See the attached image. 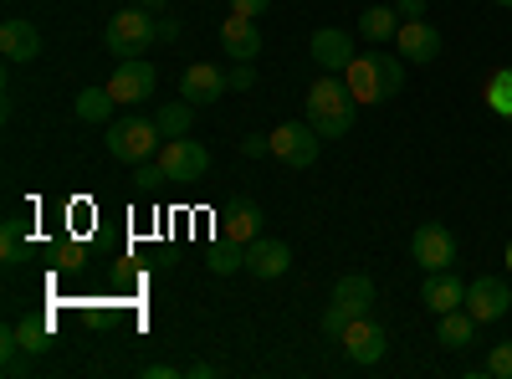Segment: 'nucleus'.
<instances>
[{"instance_id":"1","label":"nucleus","mask_w":512,"mask_h":379,"mask_svg":"<svg viewBox=\"0 0 512 379\" xmlns=\"http://www.w3.org/2000/svg\"><path fill=\"white\" fill-rule=\"evenodd\" d=\"M344 82H349V93H354L364 108H374V103H384V98H400L405 67H400V57L369 52V57H354V62L344 67Z\"/></svg>"},{"instance_id":"2","label":"nucleus","mask_w":512,"mask_h":379,"mask_svg":"<svg viewBox=\"0 0 512 379\" xmlns=\"http://www.w3.org/2000/svg\"><path fill=\"white\" fill-rule=\"evenodd\" d=\"M354 93H349V82H338L333 72L318 77L313 88H308V123L323 134V139H344L354 129Z\"/></svg>"},{"instance_id":"3","label":"nucleus","mask_w":512,"mask_h":379,"mask_svg":"<svg viewBox=\"0 0 512 379\" xmlns=\"http://www.w3.org/2000/svg\"><path fill=\"white\" fill-rule=\"evenodd\" d=\"M154 36H159V21H154V11H144V6L118 11V16L108 21V31H103V41H108L113 57H144Z\"/></svg>"},{"instance_id":"4","label":"nucleus","mask_w":512,"mask_h":379,"mask_svg":"<svg viewBox=\"0 0 512 379\" xmlns=\"http://www.w3.org/2000/svg\"><path fill=\"white\" fill-rule=\"evenodd\" d=\"M272 139V154L287 164V170H308V164L318 159V149H323V134L313 129V123L303 118V123H282L277 134H267Z\"/></svg>"},{"instance_id":"5","label":"nucleus","mask_w":512,"mask_h":379,"mask_svg":"<svg viewBox=\"0 0 512 379\" xmlns=\"http://www.w3.org/2000/svg\"><path fill=\"white\" fill-rule=\"evenodd\" d=\"M159 164H164L169 185H195V180L210 170V149H205V144H195L190 134H185V139H164Z\"/></svg>"},{"instance_id":"6","label":"nucleus","mask_w":512,"mask_h":379,"mask_svg":"<svg viewBox=\"0 0 512 379\" xmlns=\"http://www.w3.org/2000/svg\"><path fill=\"white\" fill-rule=\"evenodd\" d=\"M154 139H159L154 118H118L108 129V154L123 159V164H144L154 154Z\"/></svg>"},{"instance_id":"7","label":"nucleus","mask_w":512,"mask_h":379,"mask_svg":"<svg viewBox=\"0 0 512 379\" xmlns=\"http://www.w3.org/2000/svg\"><path fill=\"white\" fill-rule=\"evenodd\" d=\"M154 82H159V72L144 62V57H123L118 67H113V82H108V93L118 98V103H144V98H154Z\"/></svg>"},{"instance_id":"8","label":"nucleus","mask_w":512,"mask_h":379,"mask_svg":"<svg viewBox=\"0 0 512 379\" xmlns=\"http://www.w3.org/2000/svg\"><path fill=\"white\" fill-rule=\"evenodd\" d=\"M507 308H512V287L502 277H477L466 287V313L477 323H497V318H507Z\"/></svg>"},{"instance_id":"9","label":"nucleus","mask_w":512,"mask_h":379,"mask_svg":"<svg viewBox=\"0 0 512 379\" xmlns=\"http://www.w3.org/2000/svg\"><path fill=\"white\" fill-rule=\"evenodd\" d=\"M226 93H231V72L216 67V62H195V67H185V77H180V98H190L195 108H200V103H216V98H226Z\"/></svg>"},{"instance_id":"10","label":"nucleus","mask_w":512,"mask_h":379,"mask_svg":"<svg viewBox=\"0 0 512 379\" xmlns=\"http://www.w3.org/2000/svg\"><path fill=\"white\" fill-rule=\"evenodd\" d=\"M410 257H415L425 272H441V267L456 262V236H451L446 226H415V236H410Z\"/></svg>"},{"instance_id":"11","label":"nucleus","mask_w":512,"mask_h":379,"mask_svg":"<svg viewBox=\"0 0 512 379\" xmlns=\"http://www.w3.org/2000/svg\"><path fill=\"white\" fill-rule=\"evenodd\" d=\"M384 349H390V333H384V323H374L369 313L344 328V354H349L354 364H379Z\"/></svg>"},{"instance_id":"12","label":"nucleus","mask_w":512,"mask_h":379,"mask_svg":"<svg viewBox=\"0 0 512 379\" xmlns=\"http://www.w3.org/2000/svg\"><path fill=\"white\" fill-rule=\"evenodd\" d=\"M420 303L431 313H451V308H466V282L441 267V272H425V287H420Z\"/></svg>"},{"instance_id":"13","label":"nucleus","mask_w":512,"mask_h":379,"mask_svg":"<svg viewBox=\"0 0 512 379\" xmlns=\"http://www.w3.org/2000/svg\"><path fill=\"white\" fill-rule=\"evenodd\" d=\"M221 236L226 241H241V246H251L256 236H262V205L256 200H231L226 210H221Z\"/></svg>"},{"instance_id":"14","label":"nucleus","mask_w":512,"mask_h":379,"mask_svg":"<svg viewBox=\"0 0 512 379\" xmlns=\"http://www.w3.org/2000/svg\"><path fill=\"white\" fill-rule=\"evenodd\" d=\"M287 267H292V251H287V241H267V236H256V241L246 246V272H251V277L272 282V277H282Z\"/></svg>"},{"instance_id":"15","label":"nucleus","mask_w":512,"mask_h":379,"mask_svg":"<svg viewBox=\"0 0 512 379\" xmlns=\"http://www.w3.org/2000/svg\"><path fill=\"white\" fill-rule=\"evenodd\" d=\"M313 62H318L323 72H344V67L354 62V36L338 31V26L313 31Z\"/></svg>"},{"instance_id":"16","label":"nucleus","mask_w":512,"mask_h":379,"mask_svg":"<svg viewBox=\"0 0 512 379\" xmlns=\"http://www.w3.org/2000/svg\"><path fill=\"white\" fill-rule=\"evenodd\" d=\"M0 52H6V62H31V57H41V31H36L26 16H11L6 26H0Z\"/></svg>"},{"instance_id":"17","label":"nucleus","mask_w":512,"mask_h":379,"mask_svg":"<svg viewBox=\"0 0 512 379\" xmlns=\"http://www.w3.org/2000/svg\"><path fill=\"white\" fill-rule=\"evenodd\" d=\"M221 47H226V57H236V62H251L256 52H262V31H256V21L251 16H226V26H221Z\"/></svg>"},{"instance_id":"18","label":"nucleus","mask_w":512,"mask_h":379,"mask_svg":"<svg viewBox=\"0 0 512 379\" xmlns=\"http://www.w3.org/2000/svg\"><path fill=\"white\" fill-rule=\"evenodd\" d=\"M395 36H400V57H410V62H436L441 57V31L431 21H405Z\"/></svg>"},{"instance_id":"19","label":"nucleus","mask_w":512,"mask_h":379,"mask_svg":"<svg viewBox=\"0 0 512 379\" xmlns=\"http://www.w3.org/2000/svg\"><path fill=\"white\" fill-rule=\"evenodd\" d=\"M333 308H344L349 318H364V313L374 308V277H364V272L338 277V282H333Z\"/></svg>"},{"instance_id":"20","label":"nucleus","mask_w":512,"mask_h":379,"mask_svg":"<svg viewBox=\"0 0 512 379\" xmlns=\"http://www.w3.org/2000/svg\"><path fill=\"white\" fill-rule=\"evenodd\" d=\"M477 318L466 313V308H451V313H436V344L441 349H472V339H477Z\"/></svg>"},{"instance_id":"21","label":"nucleus","mask_w":512,"mask_h":379,"mask_svg":"<svg viewBox=\"0 0 512 379\" xmlns=\"http://www.w3.org/2000/svg\"><path fill=\"white\" fill-rule=\"evenodd\" d=\"M190 123H195V103H190V98H180V103H159V108H154V129H159V139H185V134H190Z\"/></svg>"},{"instance_id":"22","label":"nucleus","mask_w":512,"mask_h":379,"mask_svg":"<svg viewBox=\"0 0 512 379\" xmlns=\"http://www.w3.org/2000/svg\"><path fill=\"white\" fill-rule=\"evenodd\" d=\"M113 103H118V98H113L108 88H82V93L72 98V108H77L82 123H108V118H113Z\"/></svg>"},{"instance_id":"23","label":"nucleus","mask_w":512,"mask_h":379,"mask_svg":"<svg viewBox=\"0 0 512 379\" xmlns=\"http://www.w3.org/2000/svg\"><path fill=\"white\" fill-rule=\"evenodd\" d=\"M205 267L216 272V277H231V272H241V267H246V246H241V241H226V236H221L216 246L205 251Z\"/></svg>"},{"instance_id":"24","label":"nucleus","mask_w":512,"mask_h":379,"mask_svg":"<svg viewBox=\"0 0 512 379\" xmlns=\"http://www.w3.org/2000/svg\"><path fill=\"white\" fill-rule=\"evenodd\" d=\"M395 16H400V11H390V6H369V11H359V36H364V41H390V36L400 31Z\"/></svg>"},{"instance_id":"25","label":"nucleus","mask_w":512,"mask_h":379,"mask_svg":"<svg viewBox=\"0 0 512 379\" xmlns=\"http://www.w3.org/2000/svg\"><path fill=\"white\" fill-rule=\"evenodd\" d=\"M16 339H21V349L36 359V354H47L52 349V318H21L16 323Z\"/></svg>"},{"instance_id":"26","label":"nucleus","mask_w":512,"mask_h":379,"mask_svg":"<svg viewBox=\"0 0 512 379\" xmlns=\"http://www.w3.org/2000/svg\"><path fill=\"white\" fill-rule=\"evenodd\" d=\"M487 108L492 113H512V67H497L492 77H487Z\"/></svg>"},{"instance_id":"27","label":"nucleus","mask_w":512,"mask_h":379,"mask_svg":"<svg viewBox=\"0 0 512 379\" xmlns=\"http://www.w3.org/2000/svg\"><path fill=\"white\" fill-rule=\"evenodd\" d=\"M0 257H6V272H16L21 262H26V226L11 216L6 221V241H0Z\"/></svg>"},{"instance_id":"28","label":"nucleus","mask_w":512,"mask_h":379,"mask_svg":"<svg viewBox=\"0 0 512 379\" xmlns=\"http://www.w3.org/2000/svg\"><path fill=\"white\" fill-rule=\"evenodd\" d=\"M482 374H487V379H512V339H502V344H492V354H487V364H482Z\"/></svg>"},{"instance_id":"29","label":"nucleus","mask_w":512,"mask_h":379,"mask_svg":"<svg viewBox=\"0 0 512 379\" xmlns=\"http://www.w3.org/2000/svg\"><path fill=\"white\" fill-rule=\"evenodd\" d=\"M349 323H354V318H349L344 308H333V303H328V313H323V323H318V328L328 333V339H344V328H349Z\"/></svg>"},{"instance_id":"30","label":"nucleus","mask_w":512,"mask_h":379,"mask_svg":"<svg viewBox=\"0 0 512 379\" xmlns=\"http://www.w3.org/2000/svg\"><path fill=\"white\" fill-rule=\"evenodd\" d=\"M134 180H139L144 190H154V185H169V175H164V164H149V159H144V164H134Z\"/></svg>"},{"instance_id":"31","label":"nucleus","mask_w":512,"mask_h":379,"mask_svg":"<svg viewBox=\"0 0 512 379\" xmlns=\"http://www.w3.org/2000/svg\"><path fill=\"white\" fill-rule=\"evenodd\" d=\"M231 88H236V93L256 88V72H251V62H236V67H231Z\"/></svg>"},{"instance_id":"32","label":"nucleus","mask_w":512,"mask_h":379,"mask_svg":"<svg viewBox=\"0 0 512 379\" xmlns=\"http://www.w3.org/2000/svg\"><path fill=\"white\" fill-rule=\"evenodd\" d=\"M241 154H246V159H262V154H272V139H262V134H246V139H241Z\"/></svg>"},{"instance_id":"33","label":"nucleus","mask_w":512,"mask_h":379,"mask_svg":"<svg viewBox=\"0 0 512 379\" xmlns=\"http://www.w3.org/2000/svg\"><path fill=\"white\" fill-rule=\"evenodd\" d=\"M267 6H272V0H231V11H236V16H251V21L267 16Z\"/></svg>"},{"instance_id":"34","label":"nucleus","mask_w":512,"mask_h":379,"mask_svg":"<svg viewBox=\"0 0 512 379\" xmlns=\"http://www.w3.org/2000/svg\"><path fill=\"white\" fill-rule=\"evenodd\" d=\"M175 374H185V369H175V364H149L144 369V379H175Z\"/></svg>"},{"instance_id":"35","label":"nucleus","mask_w":512,"mask_h":379,"mask_svg":"<svg viewBox=\"0 0 512 379\" xmlns=\"http://www.w3.org/2000/svg\"><path fill=\"white\" fill-rule=\"evenodd\" d=\"M400 16H410V21H420V16H425V0H400Z\"/></svg>"},{"instance_id":"36","label":"nucleus","mask_w":512,"mask_h":379,"mask_svg":"<svg viewBox=\"0 0 512 379\" xmlns=\"http://www.w3.org/2000/svg\"><path fill=\"white\" fill-rule=\"evenodd\" d=\"M185 374H195V379H216V374H221V369H216V364H190V369H185Z\"/></svg>"},{"instance_id":"37","label":"nucleus","mask_w":512,"mask_h":379,"mask_svg":"<svg viewBox=\"0 0 512 379\" xmlns=\"http://www.w3.org/2000/svg\"><path fill=\"white\" fill-rule=\"evenodd\" d=\"M134 6H144V11H154V16H159V11H164V0H134Z\"/></svg>"},{"instance_id":"38","label":"nucleus","mask_w":512,"mask_h":379,"mask_svg":"<svg viewBox=\"0 0 512 379\" xmlns=\"http://www.w3.org/2000/svg\"><path fill=\"white\" fill-rule=\"evenodd\" d=\"M507 277H512V246H507Z\"/></svg>"},{"instance_id":"39","label":"nucleus","mask_w":512,"mask_h":379,"mask_svg":"<svg viewBox=\"0 0 512 379\" xmlns=\"http://www.w3.org/2000/svg\"><path fill=\"white\" fill-rule=\"evenodd\" d=\"M492 6H507V11H512V0H492Z\"/></svg>"},{"instance_id":"40","label":"nucleus","mask_w":512,"mask_h":379,"mask_svg":"<svg viewBox=\"0 0 512 379\" xmlns=\"http://www.w3.org/2000/svg\"><path fill=\"white\" fill-rule=\"evenodd\" d=\"M507 123H512V113H507Z\"/></svg>"}]
</instances>
